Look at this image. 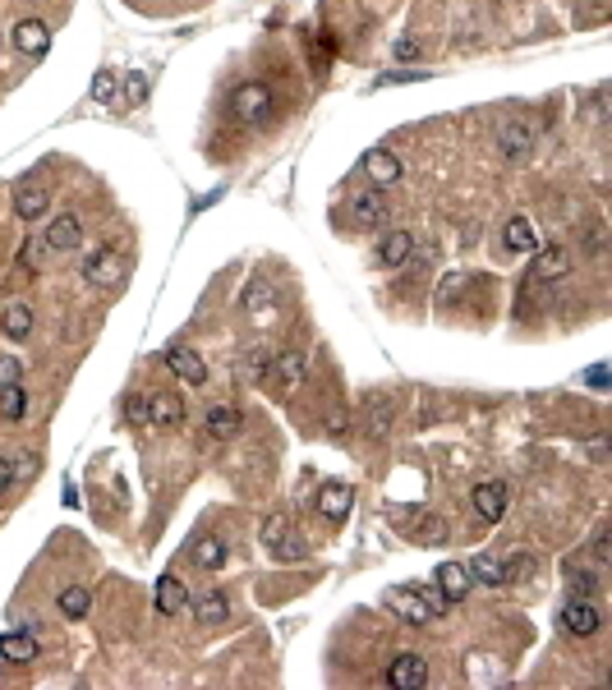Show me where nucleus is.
I'll list each match as a JSON object with an SVG mask.
<instances>
[{
	"mask_svg": "<svg viewBox=\"0 0 612 690\" xmlns=\"http://www.w3.org/2000/svg\"><path fill=\"white\" fill-rule=\"evenodd\" d=\"M589 387H594V391H603V387H607V369H603V364H594V369H589Z\"/></svg>",
	"mask_w": 612,
	"mask_h": 690,
	"instance_id": "42",
	"label": "nucleus"
},
{
	"mask_svg": "<svg viewBox=\"0 0 612 690\" xmlns=\"http://www.w3.org/2000/svg\"><path fill=\"white\" fill-rule=\"evenodd\" d=\"M88 607H93V594L84 589V585H70V589H60V612L64 616H88Z\"/></svg>",
	"mask_w": 612,
	"mask_h": 690,
	"instance_id": "30",
	"label": "nucleus"
},
{
	"mask_svg": "<svg viewBox=\"0 0 612 690\" xmlns=\"http://www.w3.org/2000/svg\"><path fill=\"white\" fill-rule=\"evenodd\" d=\"M0 658L5 663H37V640L28 631H5L0 636Z\"/></svg>",
	"mask_w": 612,
	"mask_h": 690,
	"instance_id": "21",
	"label": "nucleus"
},
{
	"mask_svg": "<svg viewBox=\"0 0 612 690\" xmlns=\"http://www.w3.org/2000/svg\"><path fill=\"white\" fill-rule=\"evenodd\" d=\"M589 451H594V456H607V438H603V433H598V438H589Z\"/></svg>",
	"mask_w": 612,
	"mask_h": 690,
	"instance_id": "46",
	"label": "nucleus"
},
{
	"mask_svg": "<svg viewBox=\"0 0 612 690\" xmlns=\"http://www.w3.org/2000/svg\"><path fill=\"white\" fill-rule=\"evenodd\" d=\"M420 51H424V42H420V37H400V42H396V60H415Z\"/></svg>",
	"mask_w": 612,
	"mask_h": 690,
	"instance_id": "37",
	"label": "nucleus"
},
{
	"mask_svg": "<svg viewBox=\"0 0 612 690\" xmlns=\"http://www.w3.org/2000/svg\"><path fill=\"white\" fill-rule=\"evenodd\" d=\"M364 175L373 180V189H387V184L400 180V157L387 153V148H373V153L364 157Z\"/></svg>",
	"mask_w": 612,
	"mask_h": 690,
	"instance_id": "15",
	"label": "nucleus"
},
{
	"mask_svg": "<svg viewBox=\"0 0 612 690\" xmlns=\"http://www.w3.org/2000/svg\"><path fill=\"white\" fill-rule=\"evenodd\" d=\"M469 502H474V511H479L484 520H502L507 516V483H498V478L479 483V488L469 493Z\"/></svg>",
	"mask_w": 612,
	"mask_h": 690,
	"instance_id": "14",
	"label": "nucleus"
},
{
	"mask_svg": "<svg viewBox=\"0 0 612 690\" xmlns=\"http://www.w3.org/2000/svg\"><path fill=\"white\" fill-rule=\"evenodd\" d=\"M433 585H438L451 603H460V598L469 594V585H474V580H469V571H465L460 562H442V567H438V576H433Z\"/></svg>",
	"mask_w": 612,
	"mask_h": 690,
	"instance_id": "20",
	"label": "nucleus"
},
{
	"mask_svg": "<svg viewBox=\"0 0 612 690\" xmlns=\"http://www.w3.org/2000/svg\"><path fill=\"white\" fill-rule=\"evenodd\" d=\"M46 207H51V193H46V184H37V180H24V184L15 189V212H19V222H37V217H46Z\"/></svg>",
	"mask_w": 612,
	"mask_h": 690,
	"instance_id": "11",
	"label": "nucleus"
},
{
	"mask_svg": "<svg viewBox=\"0 0 612 690\" xmlns=\"http://www.w3.org/2000/svg\"><path fill=\"white\" fill-rule=\"evenodd\" d=\"M262 364H267V350H249V355L240 360V378H244V382H258V378H262Z\"/></svg>",
	"mask_w": 612,
	"mask_h": 690,
	"instance_id": "33",
	"label": "nucleus"
},
{
	"mask_svg": "<svg viewBox=\"0 0 612 690\" xmlns=\"http://www.w3.org/2000/svg\"><path fill=\"white\" fill-rule=\"evenodd\" d=\"M271 364V382H277V391H295L300 382H304V364H309V355L304 350H281L277 360H267Z\"/></svg>",
	"mask_w": 612,
	"mask_h": 690,
	"instance_id": "8",
	"label": "nucleus"
},
{
	"mask_svg": "<svg viewBox=\"0 0 612 690\" xmlns=\"http://www.w3.org/2000/svg\"><path fill=\"white\" fill-rule=\"evenodd\" d=\"M0 327H5V336H15V340H24L28 331H33V309L19 300V304H10L5 309V318H0Z\"/></svg>",
	"mask_w": 612,
	"mask_h": 690,
	"instance_id": "28",
	"label": "nucleus"
},
{
	"mask_svg": "<svg viewBox=\"0 0 612 690\" xmlns=\"http://www.w3.org/2000/svg\"><path fill=\"white\" fill-rule=\"evenodd\" d=\"M153 603H157V612H162V616H180V612L189 607V589H184V580L162 576V580H157V589H153Z\"/></svg>",
	"mask_w": 612,
	"mask_h": 690,
	"instance_id": "16",
	"label": "nucleus"
},
{
	"mask_svg": "<svg viewBox=\"0 0 612 690\" xmlns=\"http://www.w3.org/2000/svg\"><path fill=\"white\" fill-rule=\"evenodd\" d=\"M594 557H598V562H607V557H612V534H607V525L594 534Z\"/></svg>",
	"mask_w": 612,
	"mask_h": 690,
	"instance_id": "38",
	"label": "nucleus"
},
{
	"mask_svg": "<svg viewBox=\"0 0 612 690\" xmlns=\"http://www.w3.org/2000/svg\"><path fill=\"white\" fill-rule=\"evenodd\" d=\"M129 419H133V424H148V400H143V396H129Z\"/></svg>",
	"mask_w": 612,
	"mask_h": 690,
	"instance_id": "41",
	"label": "nucleus"
},
{
	"mask_svg": "<svg viewBox=\"0 0 612 690\" xmlns=\"http://www.w3.org/2000/svg\"><path fill=\"white\" fill-rule=\"evenodd\" d=\"M267 552H271V557H281V562H300V557H304V538H300L295 529H286Z\"/></svg>",
	"mask_w": 612,
	"mask_h": 690,
	"instance_id": "32",
	"label": "nucleus"
},
{
	"mask_svg": "<svg viewBox=\"0 0 612 690\" xmlns=\"http://www.w3.org/2000/svg\"><path fill=\"white\" fill-rule=\"evenodd\" d=\"M410 253H415V240L405 231H391V235L378 240V262L382 267H405V262H410Z\"/></svg>",
	"mask_w": 612,
	"mask_h": 690,
	"instance_id": "18",
	"label": "nucleus"
},
{
	"mask_svg": "<svg viewBox=\"0 0 612 690\" xmlns=\"http://www.w3.org/2000/svg\"><path fill=\"white\" fill-rule=\"evenodd\" d=\"M166 364H171L175 378L189 382V387H202V382H208V364H202V355L189 350V345H166Z\"/></svg>",
	"mask_w": 612,
	"mask_h": 690,
	"instance_id": "6",
	"label": "nucleus"
},
{
	"mask_svg": "<svg viewBox=\"0 0 612 690\" xmlns=\"http://www.w3.org/2000/svg\"><path fill=\"white\" fill-rule=\"evenodd\" d=\"M93 97H97V102H111V97H115V74H111V69H102V74L93 79Z\"/></svg>",
	"mask_w": 612,
	"mask_h": 690,
	"instance_id": "35",
	"label": "nucleus"
},
{
	"mask_svg": "<svg viewBox=\"0 0 612 690\" xmlns=\"http://www.w3.org/2000/svg\"><path fill=\"white\" fill-rule=\"evenodd\" d=\"M558 626L567 631V636H576V640H585V636H594L598 626H603V612L589 603V598H571L562 612H558Z\"/></svg>",
	"mask_w": 612,
	"mask_h": 690,
	"instance_id": "3",
	"label": "nucleus"
},
{
	"mask_svg": "<svg viewBox=\"0 0 612 690\" xmlns=\"http://www.w3.org/2000/svg\"><path fill=\"white\" fill-rule=\"evenodd\" d=\"M124 97H129V102H143V97H148V79H143V74H129V79H124Z\"/></svg>",
	"mask_w": 612,
	"mask_h": 690,
	"instance_id": "36",
	"label": "nucleus"
},
{
	"mask_svg": "<svg viewBox=\"0 0 612 690\" xmlns=\"http://www.w3.org/2000/svg\"><path fill=\"white\" fill-rule=\"evenodd\" d=\"M271 111H277V97H271V88L258 84V79H249V84H240V88L231 93V115H235L240 124H267Z\"/></svg>",
	"mask_w": 612,
	"mask_h": 690,
	"instance_id": "1",
	"label": "nucleus"
},
{
	"mask_svg": "<svg viewBox=\"0 0 612 690\" xmlns=\"http://www.w3.org/2000/svg\"><path fill=\"white\" fill-rule=\"evenodd\" d=\"M415 594L424 598V607H429L433 616H442V612H451V598H447V594H442L438 585H433V589H415Z\"/></svg>",
	"mask_w": 612,
	"mask_h": 690,
	"instance_id": "34",
	"label": "nucleus"
},
{
	"mask_svg": "<svg viewBox=\"0 0 612 690\" xmlns=\"http://www.w3.org/2000/svg\"><path fill=\"white\" fill-rule=\"evenodd\" d=\"M420 79H429L424 69H396V74H387L382 84H420Z\"/></svg>",
	"mask_w": 612,
	"mask_h": 690,
	"instance_id": "40",
	"label": "nucleus"
},
{
	"mask_svg": "<svg viewBox=\"0 0 612 690\" xmlns=\"http://www.w3.org/2000/svg\"><path fill=\"white\" fill-rule=\"evenodd\" d=\"M387 681L400 685V690H415V685L429 681V663H424L420 654H396L391 667H387Z\"/></svg>",
	"mask_w": 612,
	"mask_h": 690,
	"instance_id": "10",
	"label": "nucleus"
},
{
	"mask_svg": "<svg viewBox=\"0 0 612 690\" xmlns=\"http://www.w3.org/2000/svg\"><path fill=\"white\" fill-rule=\"evenodd\" d=\"M507 249H511V253H529V249H538V235H534L529 217H511V222H507Z\"/></svg>",
	"mask_w": 612,
	"mask_h": 690,
	"instance_id": "27",
	"label": "nucleus"
},
{
	"mask_svg": "<svg viewBox=\"0 0 612 690\" xmlns=\"http://www.w3.org/2000/svg\"><path fill=\"white\" fill-rule=\"evenodd\" d=\"M529 148H534V129H529L525 120H507V124L498 129V153H502L507 162H525Z\"/></svg>",
	"mask_w": 612,
	"mask_h": 690,
	"instance_id": "7",
	"label": "nucleus"
},
{
	"mask_svg": "<svg viewBox=\"0 0 612 690\" xmlns=\"http://www.w3.org/2000/svg\"><path fill=\"white\" fill-rule=\"evenodd\" d=\"M10 37H15V51H19V55H46V46H51V28H46L42 19H19Z\"/></svg>",
	"mask_w": 612,
	"mask_h": 690,
	"instance_id": "12",
	"label": "nucleus"
},
{
	"mask_svg": "<svg viewBox=\"0 0 612 690\" xmlns=\"http://www.w3.org/2000/svg\"><path fill=\"white\" fill-rule=\"evenodd\" d=\"M193 562H198L202 571H217V567H226V543H222V538H198V547H193Z\"/></svg>",
	"mask_w": 612,
	"mask_h": 690,
	"instance_id": "29",
	"label": "nucleus"
},
{
	"mask_svg": "<svg viewBox=\"0 0 612 690\" xmlns=\"http://www.w3.org/2000/svg\"><path fill=\"white\" fill-rule=\"evenodd\" d=\"M442 534H447V525H442V520H438V516H433V520H429V525H424V538H429V543H438V538H442Z\"/></svg>",
	"mask_w": 612,
	"mask_h": 690,
	"instance_id": "43",
	"label": "nucleus"
},
{
	"mask_svg": "<svg viewBox=\"0 0 612 690\" xmlns=\"http://www.w3.org/2000/svg\"><path fill=\"white\" fill-rule=\"evenodd\" d=\"M10 382H19V360L0 355V387H10Z\"/></svg>",
	"mask_w": 612,
	"mask_h": 690,
	"instance_id": "39",
	"label": "nucleus"
},
{
	"mask_svg": "<svg viewBox=\"0 0 612 690\" xmlns=\"http://www.w3.org/2000/svg\"><path fill=\"white\" fill-rule=\"evenodd\" d=\"M465 571H469V580H479V585H493V589H498V585H507V580L516 576L511 567H502L498 557H489V552H479V557H474Z\"/></svg>",
	"mask_w": 612,
	"mask_h": 690,
	"instance_id": "22",
	"label": "nucleus"
},
{
	"mask_svg": "<svg viewBox=\"0 0 612 690\" xmlns=\"http://www.w3.org/2000/svg\"><path fill=\"white\" fill-rule=\"evenodd\" d=\"M84 281L97 291H115L124 281V253L120 249H93L84 258Z\"/></svg>",
	"mask_w": 612,
	"mask_h": 690,
	"instance_id": "2",
	"label": "nucleus"
},
{
	"mask_svg": "<svg viewBox=\"0 0 612 690\" xmlns=\"http://www.w3.org/2000/svg\"><path fill=\"white\" fill-rule=\"evenodd\" d=\"M10 478H15V465H10V460H0V493L10 488Z\"/></svg>",
	"mask_w": 612,
	"mask_h": 690,
	"instance_id": "45",
	"label": "nucleus"
},
{
	"mask_svg": "<svg viewBox=\"0 0 612 690\" xmlns=\"http://www.w3.org/2000/svg\"><path fill=\"white\" fill-rule=\"evenodd\" d=\"M42 244H46V249H55V253H70V249H79V244H84V222H79L74 212H60L55 222H46Z\"/></svg>",
	"mask_w": 612,
	"mask_h": 690,
	"instance_id": "4",
	"label": "nucleus"
},
{
	"mask_svg": "<svg viewBox=\"0 0 612 690\" xmlns=\"http://www.w3.org/2000/svg\"><path fill=\"white\" fill-rule=\"evenodd\" d=\"M567 271H571V253L558 249V244L534 258V276H538V281H558V276H567Z\"/></svg>",
	"mask_w": 612,
	"mask_h": 690,
	"instance_id": "24",
	"label": "nucleus"
},
{
	"mask_svg": "<svg viewBox=\"0 0 612 690\" xmlns=\"http://www.w3.org/2000/svg\"><path fill=\"white\" fill-rule=\"evenodd\" d=\"M350 222H355L360 231L382 226V222H387V193H382V189H364V193H355V198H350Z\"/></svg>",
	"mask_w": 612,
	"mask_h": 690,
	"instance_id": "5",
	"label": "nucleus"
},
{
	"mask_svg": "<svg viewBox=\"0 0 612 690\" xmlns=\"http://www.w3.org/2000/svg\"><path fill=\"white\" fill-rule=\"evenodd\" d=\"M391 424H396V400H391V396H373V400H369V433H373V438H387Z\"/></svg>",
	"mask_w": 612,
	"mask_h": 690,
	"instance_id": "25",
	"label": "nucleus"
},
{
	"mask_svg": "<svg viewBox=\"0 0 612 690\" xmlns=\"http://www.w3.org/2000/svg\"><path fill=\"white\" fill-rule=\"evenodd\" d=\"M226 616H231V598L222 589H198L193 594V621L198 626H222Z\"/></svg>",
	"mask_w": 612,
	"mask_h": 690,
	"instance_id": "9",
	"label": "nucleus"
},
{
	"mask_svg": "<svg viewBox=\"0 0 612 690\" xmlns=\"http://www.w3.org/2000/svg\"><path fill=\"white\" fill-rule=\"evenodd\" d=\"M0 419H10V424H19V419H28V391H24L19 382H10V387H0Z\"/></svg>",
	"mask_w": 612,
	"mask_h": 690,
	"instance_id": "26",
	"label": "nucleus"
},
{
	"mask_svg": "<svg viewBox=\"0 0 612 690\" xmlns=\"http://www.w3.org/2000/svg\"><path fill=\"white\" fill-rule=\"evenodd\" d=\"M184 419V400L180 396H153L148 400V424H157V429H171V424H180Z\"/></svg>",
	"mask_w": 612,
	"mask_h": 690,
	"instance_id": "23",
	"label": "nucleus"
},
{
	"mask_svg": "<svg viewBox=\"0 0 612 690\" xmlns=\"http://www.w3.org/2000/svg\"><path fill=\"white\" fill-rule=\"evenodd\" d=\"M350 507H355V488H346V483H322V488H318V516L346 520Z\"/></svg>",
	"mask_w": 612,
	"mask_h": 690,
	"instance_id": "13",
	"label": "nucleus"
},
{
	"mask_svg": "<svg viewBox=\"0 0 612 690\" xmlns=\"http://www.w3.org/2000/svg\"><path fill=\"white\" fill-rule=\"evenodd\" d=\"M327 429H331V433H346V414H341V409L327 414Z\"/></svg>",
	"mask_w": 612,
	"mask_h": 690,
	"instance_id": "44",
	"label": "nucleus"
},
{
	"mask_svg": "<svg viewBox=\"0 0 612 690\" xmlns=\"http://www.w3.org/2000/svg\"><path fill=\"white\" fill-rule=\"evenodd\" d=\"M567 589H571V598H589V594L598 589V576H594L589 567H576V562H567Z\"/></svg>",
	"mask_w": 612,
	"mask_h": 690,
	"instance_id": "31",
	"label": "nucleus"
},
{
	"mask_svg": "<svg viewBox=\"0 0 612 690\" xmlns=\"http://www.w3.org/2000/svg\"><path fill=\"white\" fill-rule=\"evenodd\" d=\"M240 429H244V414L235 405H212L208 424H202V433H208V438H235Z\"/></svg>",
	"mask_w": 612,
	"mask_h": 690,
	"instance_id": "19",
	"label": "nucleus"
},
{
	"mask_svg": "<svg viewBox=\"0 0 612 690\" xmlns=\"http://www.w3.org/2000/svg\"><path fill=\"white\" fill-rule=\"evenodd\" d=\"M387 607H391L396 616H405L410 626H429V621H433V612L424 607V598H420L415 589H396V594L387 598Z\"/></svg>",
	"mask_w": 612,
	"mask_h": 690,
	"instance_id": "17",
	"label": "nucleus"
}]
</instances>
